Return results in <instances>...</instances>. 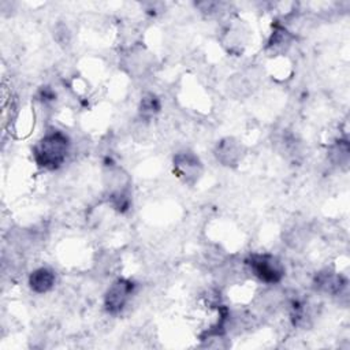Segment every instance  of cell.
<instances>
[{
  "label": "cell",
  "instance_id": "4",
  "mask_svg": "<svg viewBox=\"0 0 350 350\" xmlns=\"http://www.w3.org/2000/svg\"><path fill=\"white\" fill-rule=\"evenodd\" d=\"M135 293V283L127 278L115 279L104 294V309L107 313L116 316L124 310Z\"/></svg>",
  "mask_w": 350,
  "mask_h": 350
},
{
  "label": "cell",
  "instance_id": "15",
  "mask_svg": "<svg viewBox=\"0 0 350 350\" xmlns=\"http://www.w3.org/2000/svg\"><path fill=\"white\" fill-rule=\"evenodd\" d=\"M53 37L59 42V45H68V42L71 40V33H70V30L66 25L57 23L56 27H55Z\"/></svg>",
  "mask_w": 350,
  "mask_h": 350
},
{
  "label": "cell",
  "instance_id": "12",
  "mask_svg": "<svg viewBox=\"0 0 350 350\" xmlns=\"http://www.w3.org/2000/svg\"><path fill=\"white\" fill-rule=\"evenodd\" d=\"M161 109V101L160 98L153 93H146L142 96L138 107L139 119L142 122L150 120L153 116H156Z\"/></svg>",
  "mask_w": 350,
  "mask_h": 350
},
{
  "label": "cell",
  "instance_id": "9",
  "mask_svg": "<svg viewBox=\"0 0 350 350\" xmlns=\"http://www.w3.org/2000/svg\"><path fill=\"white\" fill-rule=\"evenodd\" d=\"M56 283L55 272L48 267H40L30 272L27 278V284L30 290L36 294H46L49 293Z\"/></svg>",
  "mask_w": 350,
  "mask_h": 350
},
{
  "label": "cell",
  "instance_id": "1",
  "mask_svg": "<svg viewBox=\"0 0 350 350\" xmlns=\"http://www.w3.org/2000/svg\"><path fill=\"white\" fill-rule=\"evenodd\" d=\"M71 153L70 137L57 129L48 130L33 146V157L38 167L55 171L60 168Z\"/></svg>",
  "mask_w": 350,
  "mask_h": 350
},
{
  "label": "cell",
  "instance_id": "3",
  "mask_svg": "<svg viewBox=\"0 0 350 350\" xmlns=\"http://www.w3.org/2000/svg\"><path fill=\"white\" fill-rule=\"evenodd\" d=\"M247 271L261 283L275 286L284 278L286 269L279 257L271 253H252L245 258Z\"/></svg>",
  "mask_w": 350,
  "mask_h": 350
},
{
  "label": "cell",
  "instance_id": "13",
  "mask_svg": "<svg viewBox=\"0 0 350 350\" xmlns=\"http://www.w3.org/2000/svg\"><path fill=\"white\" fill-rule=\"evenodd\" d=\"M250 88H252V82L242 74L234 75L228 81V89L235 96H246L247 93H250Z\"/></svg>",
  "mask_w": 350,
  "mask_h": 350
},
{
  "label": "cell",
  "instance_id": "6",
  "mask_svg": "<svg viewBox=\"0 0 350 350\" xmlns=\"http://www.w3.org/2000/svg\"><path fill=\"white\" fill-rule=\"evenodd\" d=\"M246 153L245 145L235 137H224L216 142L213 148V156L217 163L224 167L235 168L243 160Z\"/></svg>",
  "mask_w": 350,
  "mask_h": 350
},
{
  "label": "cell",
  "instance_id": "5",
  "mask_svg": "<svg viewBox=\"0 0 350 350\" xmlns=\"http://www.w3.org/2000/svg\"><path fill=\"white\" fill-rule=\"evenodd\" d=\"M172 167L175 175L186 185H196L204 172L200 157L191 150H182L174 154Z\"/></svg>",
  "mask_w": 350,
  "mask_h": 350
},
{
  "label": "cell",
  "instance_id": "11",
  "mask_svg": "<svg viewBox=\"0 0 350 350\" xmlns=\"http://www.w3.org/2000/svg\"><path fill=\"white\" fill-rule=\"evenodd\" d=\"M291 40H293V37H291L290 31L284 26L276 23L273 26V30H272L269 38H268L267 49L272 51V53H283L290 48Z\"/></svg>",
  "mask_w": 350,
  "mask_h": 350
},
{
  "label": "cell",
  "instance_id": "2",
  "mask_svg": "<svg viewBox=\"0 0 350 350\" xmlns=\"http://www.w3.org/2000/svg\"><path fill=\"white\" fill-rule=\"evenodd\" d=\"M103 185L109 205L119 213H124L131 205V178L127 171L113 160L104 161Z\"/></svg>",
  "mask_w": 350,
  "mask_h": 350
},
{
  "label": "cell",
  "instance_id": "14",
  "mask_svg": "<svg viewBox=\"0 0 350 350\" xmlns=\"http://www.w3.org/2000/svg\"><path fill=\"white\" fill-rule=\"evenodd\" d=\"M308 239V231L305 227L302 226H293L287 232H286V242L291 246V247H299L305 243V241Z\"/></svg>",
  "mask_w": 350,
  "mask_h": 350
},
{
  "label": "cell",
  "instance_id": "7",
  "mask_svg": "<svg viewBox=\"0 0 350 350\" xmlns=\"http://www.w3.org/2000/svg\"><path fill=\"white\" fill-rule=\"evenodd\" d=\"M122 66L130 75L142 77L152 67V56L145 48L135 45L124 52Z\"/></svg>",
  "mask_w": 350,
  "mask_h": 350
},
{
  "label": "cell",
  "instance_id": "8",
  "mask_svg": "<svg viewBox=\"0 0 350 350\" xmlns=\"http://www.w3.org/2000/svg\"><path fill=\"white\" fill-rule=\"evenodd\" d=\"M313 287L319 293L336 297L347 290V279L342 273L323 269L314 275Z\"/></svg>",
  "mask_w": 350,
  "mask_h": 350
},
{
  "label": "cell",
  "instance_id": "10",
  "mask_svg": "<svg viewBox=\"0 0 350 350\" xmlns=\"http://www.w3.org/2000/svg\"><path fill=\"white\" fill-rule=\"evenodd\" d=\"M327 156H328V160L334 165H336L342 170H347L349 161H350V146H349L347 138H339V139L334 141L328 146Z\"/></svg>",
  "mask_w": 350,
  "mask_h": 350
}]
</instances>
